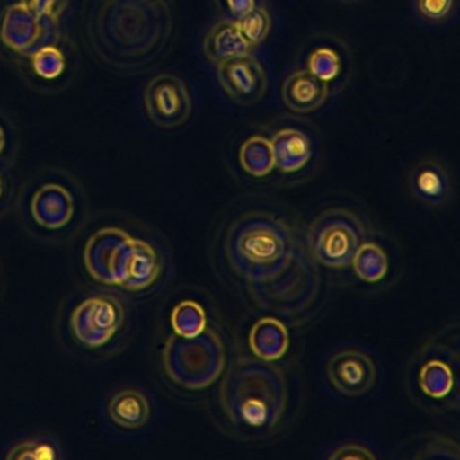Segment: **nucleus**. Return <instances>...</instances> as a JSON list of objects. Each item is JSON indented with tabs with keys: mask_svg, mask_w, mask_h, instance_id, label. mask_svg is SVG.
<instances>
[{
	"mask_svg": "<svg viewBox=\"0 0 460 460\" xmlns=\"http://www.w3.org/2000/svg\"><path fill=\"white\" fill-rule=\"evenodd\" d=\"M226 262L246 295L265 311L304 319L322 288L319 270L292 225L265 211L239 215L223 241Z\"/></svg>",
	"mask_w": 460,
	"mask_h": 460,
	"instance_id": "nucleus-1",
	"label": "nucleus"
},
{
	"mask_svg": "<svg viewBox=\"0 0 460 460\" xmlns=\"http://www.w3.org/2000/svg\"><path fill=\"white\" fill-rule=\"evenodd\" d=\"M74 244V266L84 284L109 288L128 300L155 295L168 270V257L152 231L125 211L91 215Z\"/></svg>",
	"mask_w": 460,
	"mask_h": 460,
	"instance_id": "nucleus-2",
	"label": "nucleus"
},
{
	"mask_svg": "<svg viewBox=\"0 0 460 460\" xmlns=\"http://www.w3.org/2000/svg\"><path fill=\"white\" fill-rule=\"evenodd\" d=\"M122 293L84 284L60 301L56 338L61 349L87 363L122 354L133 341L134 306Z\"/></svg>",
	"mask_w": 460,
	"mask_h": 460,
	"instance_id": "nucleus-3",
	"label": "nucleus"
},
{
	"mask_svg": "<svg viewBox=\"0 0 460 460\" xmlns=\"http://www.w3.org/2000/svg\"><path fill=\"white\" fill-rule=\"evenodd\" d=\"M173 31L166 0H104L93 15L90 39L96 55L123 74L155 63Z\"/></svg>",
	"mask_w": 460,
	"mask_h": 460,
	"instance_id": "nucleus-4",
	"label": "nucleus"
},
{
	"mask_svg": "<svg viewBox=\"0 0 460 460\" xmlns=\"http://www.w3.org/2000/svg\"><path fill=\"white\" fill-rule=\"evenodd\" d=\"M14 209L22 230L50 246L71 244L91 217L82 181L60 168L41 169L29 176L17 190Z\"/></svg>",
	"mask_w": 460,
	"mask_h": 460,
	"instance_id": "nucleus-5",
	"label": "nucleus"
},
{
	"mask_svg": "<svg viewBox=\"0 0 460 460\" xmlns=\"http://www.w3.org/2000/svg\"><path fill=\"white\" fill-rule=\"evenodd\" d=\"M219 402L235 427L274 429L287 411V376L268 360L238 358L220 385Z\"/></svg>",
	"mask_w": 460,
	"mask_h": 460,
	"instance_id": "nucleus-6",
	"label": "nucleus"
},
{
	"mask_svg": "<svg viewBox=\"0 0 460 460\" xmlns=\"http://www.w3.org/2000/svg\"><path fill=\"white\" fill-rule=\"evenodd\" d=\"M225 365V343L214 328L192 338L171 333L161 347V374L169 385L187 392H200L214 385Z\"/></svg>",
	"mask_w": 460,
	"mask_h": 460,
	"instance_id": "nucleus-7",
	"label": "nucleus"
},
{
	"mask_svg": "<svg viewBox=\"0 0 460 460\" xmlns=\"http://www.w3.org/2000/svg\"><path fill=\"white\" fill-rule=\"evenodd\" d=\"M365 238L366 228L358 215L349 209L331 208L312 222L306 246L320 265L344 269L351 265Z\"/></svg>",
	"mask_w": 460,
	"mask_h": 460,
	"instance_id": "nucleus-8",
	"label": "nucleus"
},
{
	"mask_svg": "<svg viewBox=\"0 0 460 460\" xmlns=\"http://www.w3.org/2000/svg\"><path fill=\"white\" fill-rule=\"evenodd\" d=\"M145 109L153 125L164 130L180 128L192 115V98L187 84L171 74H160L147 83Z\"/></svg>",
	"mask_w": 460,
	"mask_h": 460,
	"instance_id": "nucleus-9",
	"label": "nucleus"
},
{
	"mask_svg": "<svg viewBox=\"0 0 460 460\" xmlns=\"http://www.w3.org/2000/svg\"><path fill=\"white\" fill-rule=\"evenodd\" d=\"M217 79L228 98L239 106L260 103L268 91V75L250 53L217 64Z\"/></svg>",
	"mask_w": 460,
	"mask_h": 460,
	"instance_id": "nucleus-10",
	"label": "nucleus"
},
{
	"mask_svg": "<svg viewBox=\"0 0 460 460\" xmlns=\"http://www.w3.org/2000/svg\"><path fill=\"white\" fill-rule=\"evenodd\" d=\"M331 384L341 394L358 397L373 389L376 381V367L373 359L359 349L336 352L327 365Z\"/></svg>",
	"mask_w": 460,
	"mask_h": 460,
	"instance_id": "nucleus-11",
	"label": "nucleus"
},
{
	"mask_svg": "<svg viewBox=\"0 0 460 460\" xmlns=\"http://www.w3.org/2000/svg\"><path fill=\"white\" fill-rule=\"evenodd\" d=\"M106 413L114 427L134 432L146 427L152 420V401L138 387H118L107 398Z\"/></svg>",
	"mask_w": 460,
	"mask_h": 460,
	"instance_id": "nucleus-12",
	"label": "nucleus"
},
{
	"mask_svg": "<svg viewBox=\"0 0 460 460\" xmlns=\"http://www.w3.org/2000/svg\"><path fill=\"white\" fill-rule=\"evenodd\" d=\"M41 21L21 0L10 4L0 20V41L13 52H28L41 41Z\"/></svg>",
	"mask_w": 460,
	"mask_h": 460,
	"instance_id": "nucleus-13",
	"label": "nucleus"
},
{
	"mask_svg": "<svg viewBox=\"0 0 460 460\" xmlns=\"http://www.w3.org/2000/svg\"><path fill=\"white\" fill-rule=\"evenodd\" d=\"M328 95V83L317 79L308 69L293 72L282 84V101L296 114L316 111L327 102Z\"/></svg>",
	"mask_w": 460,
	"mask_h": 460,
	"instance_id": "nucleus-14",
	"label": "nucleus"
},
{
	"mask_svg": "<svg viewBox=\"0 0 460 460\" xmlns=\"http://www.w3.org/2000/svg\"><path fill=\"white\" fill-rule=\"evenodd\" d=\"M409 187L411 195L428 207L444 206L451 198V179L438 161L425 160L417 164L409 174Z\"/></svg>",
	"mask_w": 460,
	"mask_h": 460,
	"instance_id": "nucleus-15",
	"label": "nucleus"
},
{
	"mask_svg": "<svg viewBox=\"0 0 460 460\" xmlns=\"http://www.w3.org/2000/svg\"><path fill=\"white\" fill-rule=\"evenodd\" d=\"M274 166L282 173H296L311 160V141L303 131L282 128L270 141Z\"/></svg>",
	"mask_w": 460,
	"mask_h": 460,
	"instance_id": "nucleus-16",
	"label": "nucleus"
},
{
	"mask_svg": "<svg viewBox=\"0 0 460 460\" xmlns=\"http://www.w3.org/2000/svg\"><path fill=\"white\" fill-rule=\"evenodd\" d=\"M250 349L257 358L268 362L281 359L289 349V332L284 323L263 317L252 325L249 335Z\"/></svg>",
	"mask_w": 460,
	"mask_h": 460,
	"instance_id": "nucleus-17",
	"label": "nucleus"
},
{
	"mask_svg": "<svg viewBox=\"0 0 460 460\" xmlns=\"http://www.w3.org/2000/svg\"><path fill=\"white\" fill-rule=\"evenodd\" d=\"M252 49V45L242 36L238 23L233 21L217 23L204 39V55L215 64L223 63L235 56L246 55Z\"/></svg>",
	"mask_w": 460,
	"mask_h": 460,
	"instance_id": "nucleus-18",
	"label": "nucleus"
},
{
	"mask_svg": "<svg viewBox=\"0 0 460 460\" xmlns=\"http://www.w3.org/2000/svg\"><path fill=\"white\" fill-rule=\"evenodd\" d=\"M63 456L64 449L60 441L50 435H31L18 438L4 454V457L10 460H58Z\"/></svg>",
	"mask_w": 460,
	"mask_h": 460,
	"instance_id": "nucleus-19",
	"label": "nucleus"
},
{
	"mask_svg": "<svg viewBox=\"0 0 460 460\" xmlns=\"http://www.w3.org/2000/svg\"><path fill=\"white\" fill-rule=\"evenodd\" d=\"M239 161L246 173L252 177H265L273 171L274 155L270 141L254 136L242 145Z\"/></svg>",
	"mask_w": 460,
	"mask_h": 460,
	"instance_id": "nucleus-20",
	"label": "nucleus"
},
{
	"mask_svg": "<svg viewBox=\"0 0 460 460\" xmlns=\"http://www.w3.org/2000/svg\"><path fill=\"white\" fill-rule=\"evenodd\" d=\"M419 385L428 397L440 400L451 394L455 376L451 366L440 359H430L420 367Z\"/></svg>",
	"mask_w": 460,
	"mask_h": 460,
	"instance_id": "nucleus-21",
	"label": "nucleus"
},
{
	"mask_svg": "<svg viewBox=\"0 0 460 460\" xmlns=\"http://www.w3.org/2000/svg\"><path fill=\"white\" fill-rule=\"evenodd\" d=\"M355 274L362 281L378 282L389 270V260L386 252L378 244L363 242L352 258Z\"/></svg>",
	"mask_w": 460,
	"mask_h": 460,
	"instance_id": "nucleus-22",
	"label": "nucleus"
},
{
	"mask_svg": "<svg viewBox=\"0 0 460 460\" xmlns=\"http://www.w3.org/2000/svg\"><path fill=\"white\" fill-rule=\"evenodd\" d=\"M169 323L176 335L192 338L206 330V311L198 301L181 300L172 308Z\"/></svg>",
	"mask_w": 460,
	"mask_h": 460,
	"instance_id": "nucleus-23",
	"label": "nucleus"
},
{
	"mask_svg": "<svg viewBox=\"0 0 460 460\" xmlns=\"http://www.w3.org/2000/svg\"><path fill=\"white\" fill-rule=\"evenodd\" d=\"M31 69L44 80L58 79L66 72V58L56 45H45L29 56Z\"/></svg>",
	"mask_w": 460,
	"mask_h": 460,
	"instance_id": "nucleus-24",
	"label": "nucleus"
},
{
	"mask_svg": "<svg viewBox=\"0 0 460 460\" xmlns=\"http://www.w3.org/2000/svg\"><path fill=\"white\" fill-rule=\"evenodd\" d=\"M236 23H238L242 36L252 48L262 44L270 33V14L263 7H254L252 12L239 18Z\"/></svg>",
	"mask_w": 460,
	"mask_h": 460,
	"instance_id": "nucleus-25",
	"label": "nucleus"
},
{
	"mask_svg": "<svg viewBox=\"0 0 460 460\" xmlns=\"http://www.w3.org/2000/svg\"><path fill=\"white\" fill-rule=\"evenodd\" d=\"M341 58L331 48H317L309 56L308 71L323 82L328 83L336 79L341 74Z\"/></svg>",
	"mask_w": 460,
	"mask_h": 460,
	"instance_id": "nucleus-26",
	"label": "nucleus"
},
{
	"mask_svg": "<svg viewBox=\"0 0 460 460\" xmlns=\"http://www.w3.org/2000/svg\"><path fill=\"white\" fill-rule=\"evenodd\" d=\"M40 20L58 23L68 9L69 0H21Z\"/></svg>",
	"mask_w": 460,
	"mask_h": 460,
	"instance_id": "nucleus-27",
	"label": "nucleus"
},
{
	"mask_svg": "<svg viewBox=\"0 0 460 460\" xmlns=\"http://www.w3.org/2000/svg\"><path fill=\"white\" fill-rule=\"evenodd\" d=\"M417 12L428 21H443L454 10L455 0H416Z\"/></svg>",
	"mask_w": 460,
	"mask_h": 460,
	"instance_id": "nucleus-28",
	"label": "nucleus"
},
{
	"mask_svg": "<svg viewBox=\"0 0 460 460\" xmlns=\"http://www.w3.org/2000/svg\"><path fill=\"white\" fill-rule=\"evenodd\" d=\"M15 190L12 177L6 169H0V219H4L12 209H14Z\"/></svg>",
	"mask_w": 460,
	"mask_h": 460,
	"instance_id": "nucleus-29",
	"label": "nucleus"
},
{
	"mask_svg": "<svg viewBox=\"0 0 460 460\" xmlns=\"http://www.w3.org/2000/svg\"><path fill=\"white\" fill-rule=\"evenodd\" d=\"M331 459H374V454H371L370 449L365 447L357 446V444H349V446L341 447L336 449Z\"/></svg>",
	"mask_w": 460,
	"mask_h": 460,
	"instance_id": "nucleus-30",
	"label": "nucleus"
},
{
	"mask_svg": "<svg viewBox=\"0 0 460 460\" xmlns=\"http://www.w3.org/2000/svg\"><path fill=\"white\" fill-rule=\"evenodd\" d=\"M226 4L235 17L241 18L254 9L255 0H226Z\"/></svg>",
	"mask_w": 460,
	"mask_h": 460,
	"instance_id": "nucleus-31",
	"label": "nucleus"
},
{
	"mask_svg": "<svg viewBox=\"0 0 460 460\" xmlns=\"http://www.w3.org/2000/svg\"><path fill=\"white\" fill-rule=\"evenodd\" d=\"M7 137L4 126H0V160L6 155Z\"/></svg>",
	"mask_w": 460,
	"mask_h": 460,
	"instance_id": "nucleus-32",
	"label": "nucleus"
},
{
	"mask_svg": "<svg viewBox=\"0 0 460 460\" xmlns=\"http://www.w3.org/2000/svg\"><path fill=\"white\" fill-rule=\"evenodd\" d=\"M4 269H2V265H0V300H2V296H4Z\"/></svg>",
	"mask_w": 460,
	"mask_h": 460,
	"instance_id": "nucleus-33",
	"label": "nucleus"
},
{
	"mask_svg": "<svg viewBox=\"0 0 460 460\" xmlns=\"http://www.w3.org/2000/svg\"><path fill=\"white\" fill-rule=\"evenodd\" d=\"M341 2H357V0H341Z\"/></svg>",
	"mask_w": 460,
	"mask_h": 460,
	"instance_id": "nucleus-34",
	"label": "nucleus"
}]
</instances>
